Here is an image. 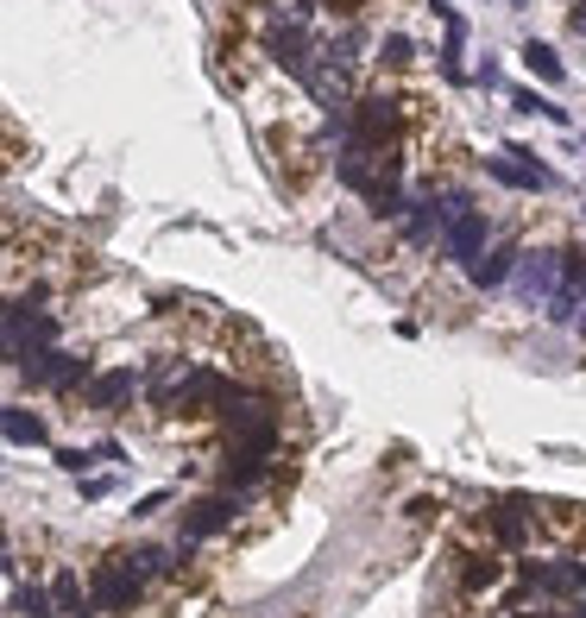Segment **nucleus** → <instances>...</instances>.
I'll return each mask as SVG.
<instances>
[{"label": "nucleus", "mask_w": 586, "mask_h": 618, "mask_svg": "<svg viewBox=\"0 0 586 618\" xmlns=\"http://www.w3.org/2000/svg\"><path fill=\"white\" fill-rule=\"evenodd\" d=\"M253 398V386H240L233 373H215V366H189L183 379H164V386H152V404L158 411H183V416H228L233 404H246Z\"/></svg>", "instance_id": "f257e3e1"}, {"label": "nucleus", "mask_w": 586, "mask_h": 618, "mask_svg": "<svg viewBox=\"0 0 586 618\" xmlns=\"http://www.w3.org/2000/svg\"><path fill=\"white\" fill-rule=\"evenodd\" d=\"M398 95H359L354 114H347V152H366L379 158V164H398V158H384L398 146V127H404V114H398Z\"/></svg>", "instance_id": "f03ea898"}, {"label": "nucleus", "mask_w": 586, "mask_h": 618, "mask_svg": "<svg viewBox=\"0 0 586 618\" xmlns=\"http://www.w3.org/2000/svg\"><path fill=\"white\" fill-rule=\"evenodd\" d=\"M20 379L32 391H51V398H82V391L95 386V360L89 354H70V347H51V354L20 366Z\"/></svg>", "instance_id": "7ed1b4c3"}, {"label": "nucleus", "mask_w": 586, "mask_h": 618, "mask_svg": "<svg viewBox=\"0 0 586 618\" xmlns=\"http://www.w3.org/2000/svg\"><path fill=\"white\" fill-rule=\"evenodd\" d=\"M89 599H95V613H107V618L139 613V606H146V574H139L127 556H107V562H95V574H89Z\"/></svg>", "instance_id": "20e7f679"}, {"label": "nucleus", "mask_w": 586, "mask_h": 618, "mask_svg": "<svg viewBox=\"0 0 586 618\" xmlns=\"http://www.w3.org/2000/svg\"><path fill=\"white\" fill-rule=\"evenodd\" d=\"M233 517H240V492H203V499H189L177 512L183 524V542H208V537H221V530H233Z\"/></svg>", "instance_id": "39448f33"}, {"label": "nucleus", "mask_w": 586, "mask_h": 618, "mask_svg": "<svg viewBox=\"0 0 586 618\" xmlns=\"http://www.w3.org/2000/svg\"><path fill=\"white\" fill-rule=\"evenodd\" d=\"M139 391H146V373H139V366H107V373H95V386L82 391V411L120 416V411H133Z\"/></svg>", "instance_id": "423d86ee"}, {"label": "nucleus", "mask_w": 586, "mask_h": 618, "mask_svg": "<svg viewBox=\"0 0 586 618\" xmlns=\"http://www.w3.org/2000/svg\"><path fill=\"white\" fill-rule=\"evenodd\" d=\"M524 593H549V599H586V562H524L517 568Z\"/></svg>", "instance_id": "0eeeda50"}, {"label": "nucleus", "mask_w": 586, "mask_h": 618, "mask_svg": "<svg viewBox=\"0 0 586 618\" xmlns=\"http://www.w3.org/2000/svg\"><path fill=\"white\" fill-rule=\"evenodd\" d=\"M485 247H492V221H485L480 208H460L455 221L441 228V253L455 259V265H473Z\"/></svg>", "instance_id": "6e6552de"}, {"label": "nucleus", "mask_w": 586, "mask_h": 618, "mask_svg": "<svg viewBox=\"0 0 586 618\" xmlns=\"http://www.w3.org/2000/svg\"><path fill=\"white\" fill-rule=\"evenodd\" d=\"M517 290H524V304H530V309L549 304V297L561 290V247L524 253V265H517Z\"/></svg>", "instance_id": "1a4fd4ad"}, {"label": "nucleus", "mask_w": 586, "mask_h": 618, "mask_svg": "<svg viewBox=\"0 0 586 618\" xmlns=\"http://www.w3.org/2000/svg\"><path fill=\"white\" fill-rule=\"evenodd\" d=\"M517 265H524V247H517V240H492V247L467 265V278H473V290L492 297V290H505V284L517 278Z\"/></svg>", "instance_id": "9d476101"}, {"label": "nucleus", "mask_w": 586, "mask_h": 618, "mask_svg": "<svg viewBox=\"0 0 586 618\" xmlns=\"http://www.w3.org/2000/svg\"><path fill=\"white\" fill-rule=\"evenodd\" d=\"M265 57H272V64H278V70H290V77L303 82L309 70H315V45H309V32L303 26H272L265 32Z\"/></svg>", "instance_id": "9b49d317"}, {"label": "nucleus", "mask_w": 586, "mask_h": 618, "mask_svg": "<svg viewBox=\"0 0 586 618\" xmlns=\"http://www.w3.org/2000/svg\"><path fill=\"white\" fill-rule=\"evenodd\" d=\"M485 178L505 183V190H555V178H549V171H542L524 146H510L505 158H485Z\"/></svg>", "instance_id": "f8f14e48"}, {"label": "nucleus", "mask_w": 586, "mask_h": 618, "mask_svg": "<svg viewBox=\"0 0 586 618\" xmlns=\"http://www.w3.org/2000/svg\"><path fill=\"white\" fill-rule=\"evenodd\" d=\"M0 430H7V448H51V423L32 411V404H7L0 411Z\"/></svg>", "instance_id": "ddd939ff"}, {"label": "nucleus", "mask_w": 586, "mask_h": 618, "mask_svg": "<svg viewBox=\"0 0 586 618\" xmlns=\"http://www.w3.org/2000/svg\"><path fill=\"white\" fill-rule=\"evenodd\" d=\"M107 461H127V442L120 436H102V442H82V448H57V467L64 473H95V467H107Z\"/></svg>", "instance_id": "4468645a"}, {"label": "nucleus", "mask_w": 586, "mask_h": 618, "mask_svg": "<svg viewBox=\"0 0 586 618\" xmlns=\"http://www.w3.org/2000/svg\"><path fill=\"white\" fill-rule=\"evenodd\" d=\"M146 581H171V574H183V549H164V542H133V549H120Z\"/></svg>", "instance_id": "2eb2a0df"}, {"label": "nucleus", "mask_w": 586, "mask_h": 618, "mask_svg": "<svg viewBox=\"0 0 586 618\" xmlns=\"http://www.w3.org/2000/svg\"><path fill=\"white\" fill-rule=\"evenodd\" d=\"M51 599H57V618H89L95 613V599H89V587H82L77 568H57L51 574Z\"/></svg>", "instance_id": "dca6fc26"}, {"label": "nucleus", "mask_w": 586, "mask_h": 618, "mask_svg": "<svg viewBox=\"0 0 586 618\" xmlns=\"http://www.w3.org/2000/svg\"><path fill=\"white\" fill-rule=\"evenodd\" d=\"M581 309H586V297H581V290H567V284H561L555 297L542 304V322H549V329H574V322H581Z\"/></svg>", "instance_id": "f3484780"}, {"label": "nucleus", "mask_w": 586, "mask_h": 618, "mask_svg": "<svg viewBox=\"0 0 586 618\" xmlns=\"http://www.w3.org/2000/svg\"><path fill=\"white\" fill-rule=\"evenodd\" d=\"M492 537L505 542V549H517V542L530 537V517H524V499H505V512L492 517Z\"/></svg>", "instance_id": "a211bd4d"}, {"label": "nucleus", "mask_w": 586, "mask_h": 618, "mask_svg": "<svg viewBox=\"0 0 586 618\" xmlns=\"http://www.w3.org/2000/svg\"><path fill=\"white\" fill-rule=\"evenodd\" d=\"M524 70H530V77H542V82H561V77H567V64L555 57V45H542V38H530V45H524Z\"/></svg>", "instance_id": "6ab92c4d"}, {"label": "nucleus", "mask_w": 586, "mask_h": 618, "mask_svg": "<svg viewBox=\"0 0 586 618\" xmlns=\"http://www.w3.org/2000/svg\"><path fill=\"white\" fill-rule=\"evenodd\" d=\"M510 107H517V114H542V121L567 127V107H561L555 95H536V89H510Z\"/></svg>", "instance_id": "aec40b11"}, {"label": "nucleus", "mask_w": 586, "mask_h": 618, "mask_svg": "<svg viewBox=\"0 0 586 618\" xmlns=\"http://www.w3.org/2000/svg\"><path fill=\"white\" fill-rule=\"evenodd\" d=\"M498 581H505V562L498 556H467V593L498 587Z\"/></svg>", "instance_id": "412c9836"}, {"label": "nucleus", "mask_w": 586, "mask_h": 618, "mask_svg": "<svg viewBox=\"0 0 586 618\" xmlns=\"http://www.w3.org/2000/svg\"><path fill=\"white\" fill-rule=\"evenodd\" d=\"M561 284L586 297V247H561Z\"/></svg>", "instance_id": "4be33fe9"}, {"label": "nucleus", "mask_w": 586, "mask_h": 618, "mask_svg": "<svg viewBox=\"0 0 586 618\" xmlns=\"http://www.w3.org/2000/svg\"><path fill=\"white\" fill-rule=\"evenodd\" d=\"M379 57H384V64H391V70H404L410 57H416V45H410L404 32H384V45H379Z\"/></svg>", "instance_id": "5701e85b"}, {"label": "nucleus", "mask_w": 586, "mask_h": 618, "mask_svg": "<svg viewBox=\"0 0 586 618\" xmlns=\"http://www.w3.org/2000/svg\"><path fill=\"white\" fill-rule=\"evenodd\" d=\"M77 492L89 499V505H102L107 492H114V473H89V480H77Z\"/></svg>", "instance_id": "b1692460"}, {"label": "nucleus", "mask_w": 586, "mask_h": 618, "mask_svg": "<svg viewBox=\"0 0 586 618\" xmlns=\"http://www.w3.org/2000/svg\"><path fill=\"white\" fill-rule=\"evenodd\" d=\"M164 505H171V492H146V499L133 505V517H158V512H164Z\"/></svg>", "instance_id": "393cba45"}, {"label": "nucleus", "mask_w": 586, "mask_h": 618, "mask_svg": "<svg viewBox=\"0 0 586 618\" xmlns=\"http://www.w3.org/2000/svg\"><path fill=\"white\" fill-rule=\"evenodd\" d=\"M473 82H480V89H505V70H498V64H492V57H485L480 70H473Z\"/></svg>", "instance_id": "a878e982"}, {"label": "nucleus", "mask_w": 586, "mask_h": 618, "mask_svg": "<svg viewBox=\"0 0 586 618\" xmlns=\"http://www.w3.org/2000/svg\"><path fill=\"white\" fill-rule=\"evenodd\" d=\"M567 32H581V38H586V0H574V7H567Z\"/></svg>", "instance_id": "bb28decb"}, {"label": "nucleus", "mask_w": 586, "mask_h": 618, "mask_svg": "<svg viewBox=\"0 0 586 618\" xmlns=\"http://www.w3.org/2000/svg\"><path fill=\"white\" fill-rule=\"evenodd\" d=\"M329 7H334V13H347V20L359 13V0H329Z\"/></svg>", "instance_id": "cd10ccee"}, {"label": "nucleus", "mask_w": 586, "mask_h": 618, "mask_svg": "<svg viewBox=\"0 0 586 618\" xmlns=\"http://www.w3.org/2000/svg\"><path fill=\"white\" fill-rule=\"evenodd\" d=\"M510 618H561V613H510Z\"/></svg>", "instance_id": "c85d7f7f"}, {"label": "nucleus", "mask_w": 586, "mask_h": 618, "mask_svg": "<svg viewBox=\"0 0 586 618\" xmlns=\"http://www.w3.org/2000/svg\"><path fill=\"white\" fill-rule=\"evenodd\" d=\"M574 335H581V341H586V309H581V322H574Z\"/></svg>", "instance_id": "c756f323"}]
</instances>
